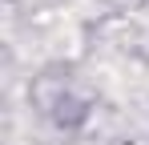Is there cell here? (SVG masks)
<instances>
[{
    "label": "cell",
    "mask_w": 149,
    "mask_h": 145,
    "mask_svg": "<svg viewBox=\"0 0 149 145\" xmlns=\"http://www.w3.org/2000/svg\"><path fill=\"white\" fill-rule=\"evenodd\" d=\"M28 109L45 125H52L56 133H81L93 121L97 93L89 89V81L81 77L77 65L52 61V65H40L32 72V81H28Z\"/></svg>",
    "instance_id": "6da1fadb"
}]
</instances>
